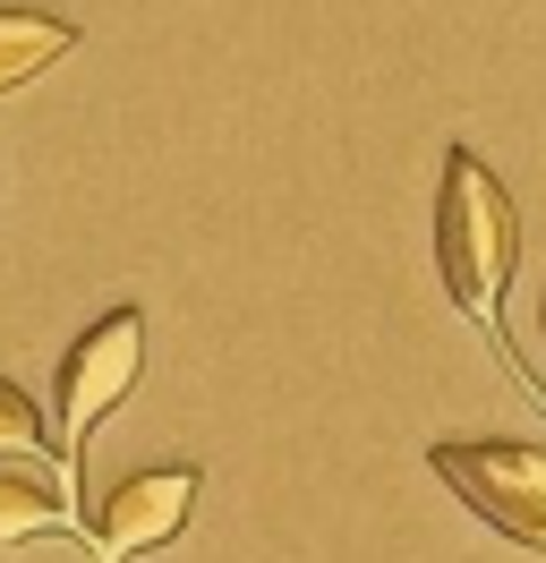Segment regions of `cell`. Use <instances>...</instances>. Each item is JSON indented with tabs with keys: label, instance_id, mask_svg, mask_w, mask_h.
Segmentation results:
<instances>
[{
	"label": "cell",
	"instance_id": "5b68a950",
	"mask_svg": "<svg viewBox=\"0 0 546 563\" xmlns=\"http://www.w3.org/2000/svg\"><path fill=\"white\" fill-rule=\"evenodd\" d=\"M68 43H77V26L52 18V9H0V95L26 86V77H43Z\"/></svg>",
	"mask_w": 546,
	"mask_h": 563
},
{
	"label": "cell",
	"instance_id": "3957f363",
	"mask_svg": "<svg viewBox=\"0 0 546 563\" xmlns=\"http://www.w3.org/2000/svg\"><path fill=\"white\" fill-rule=\"evenodd\" d=\"M136 367H145V317H136V308H111L102 324L77 333V351L61 358V427H68V453H86V435L129 401Z\"/></svg>",
	"mask_w": 546,
	"mask_h": 563
},
{
	"label": "cell",
	"instance_id": "6da1fadb",
	"mask_svg": "<svg viewBox=\"0 0 546 563\" xmlns=\"http://www.w3.org/2000/svg\"><path fill=\"white\" fill-rule=\"evenodd\" d=\"M436 265L452 308H470L487 333H495V308H504V282L521 265V213H512V188L470 145L444 154V188H436Z\"/></svg>",
	"mask_w": 546,
	"mask_h": 563
},
{
	"label": "cell",
	"instance_id": "8992f818",
	"mask_svg": "<svg viewBox=\"0 0 546 563\" xmlns=\"http://www.w3.org/2000/svg\"><path fill=\"white\" fill-rule=\"evenodd\" d=\"M61 521H68L61 487H43L26 470H0V547H26V538H43V529H61Z\"/></svg>",
	"mask_w": 546,
	"mask_h": 563
},
{
	"label": "cell",
	"instance_id": "7a4b0ae2",
	"mask_svg": "<svg viewBox=\"0 0 546 563\" xmlns=\"http://www.w3.org/2000/svg\"><path fill=\"white\" fill-rule=\"evenodd\" d=\"M436 478L478 521H495L512 547H538L546 555V453L538 444H495V435H461V444H436Z\"/></svg>",
	"mask_w": 546,
	"mask_h": 563
},
{
	"label": "cell",
	"instance_id": "277c9868",
	"mask_svg": "<svg viewBox=\"0 0 546 563\" xmlns=\"http://www.w3.org/2000/svg\"><path fill=\"white\" fill-rule=\"evenodd\" d=\"M188 504H197V470H188V461L111 478V487L86 504V529H95V563H129V555H145V547L179 538Z\"/></svg>",
	"mask_w": 546,
	"mask_h": 563
},
{
	"label": "cell",
	"instance_id": "52a82bcc",
	"mask_svg": "<svg viewBox=\"0 0 546 563\" xmlns=\"http://www.w3.org/2000/svg\"><path fill=\"white\" fill-rule=\"evenodd\" d=\"M0 453H9V461L43 453V410H34V393H18L9 376H0Z\"/></svg>",
	"mask_w": 546,
	"mask_h": 563
}]
</instances>
